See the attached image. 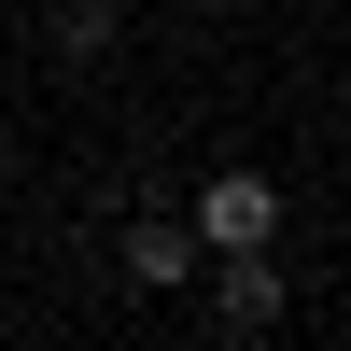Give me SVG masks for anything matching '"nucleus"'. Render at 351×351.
Instances as JSON below:
<instances>
[{"label": "nucleus", "instance_id": "7ed1b4c3", "mask_svg": "<svg viewBox=\"0 0 351 351\" xmlns=\"http://www.w3.org/2000/svg\"><path fill=\"white\" fill-rule=\"evenodd\" d=\"M197 267H211V253H197V225H169V211L127 225V281H141V295H183Z\"/></svg>", "mask_w": 351, "mask_h": 351}, {"label": "nucleus", "instance_id": "20e7f679", "mask_svg": "<svg viewBox=\"0 0 351 351\" xmlns=\"http://www.w3.org/2000/svg\"><path fill=\"white\" fill-rule=\"evenodd\" d=\"M197 14H239V0H197Z\"/></svg>", "mask_w": 351, "mask_h": 351}, {"label": "nucleus", "instance_id": "f257e3e1", "mask_svg": "<svg viewBox=\"0 0 351 351\" xmlns=\"http://www.w3.org/2000/svg\"><path fill=\"white\" fill-rule=\"evenodd\" d=\"M183 225H197V253H281V183L267 169H211Z\"/></svg>", "mask_w": 351, "mask_h": 351}, {"label": "nucleus", "instance_id": "f03ea898", "mask_svg": "<svg viewBox=\"0 0 351 351\" xmlns=\"http://www.w3.org/2000/svg\"><path fill=\"white\" fill-rule=\"evenodd\" d=\"M197 281H211V309H225V337H267V324H281V267H267V253H211Z\"/></svg>", "mask_w": 351, "mask_h": 351}]
</instances>
